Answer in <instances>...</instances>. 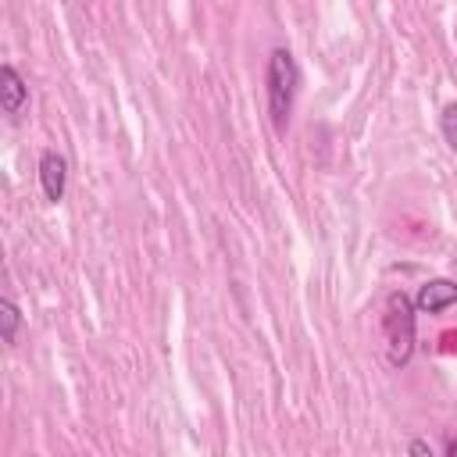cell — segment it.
I'll list each match as a JSON object with an SVG mask.
<instances>
[{
	"mask_svg": "<svg viewBox=\"0 0 457 457\" xmlns=\"http://www.w3.org/2000/svg\"><path fill=\"white\" fill-rule=\"evenodd\" d=\"M407 457H436V453H432V446H428L425 439H411V446H407Z\"/></svg>",
	"mask_w": 457,
	"mask_h": 457,
	"instance_id": "obj_8",
	"label": "cell"
},
{
	"mask_svg": "<svg viewBox=\"0 0 457 457\" xmlns=\"http://www.w3.org/2000/svg\"><path fill=\"white\" fill-rule=\"evenodd\" d=\"M296 86H300V68H296L293 54L286 46L271 50V57H268V114H271L275 132H282L289 125Z\"/></svg>",
	"mask_w": 457,
	"mask_h": 457,
	"instance_id": "obj_1",
	"label": "cell"
},
{
	"mask_svg": "<svg viewBox=\"0 0 457 457\" xmlns=\"http://www.w3.org/2000/svg\"><path fill=\"white\" fill-rule=\"evenodd\" d=\"M439 129H443V139H446V146H450V150H457V104H446V107H443Z\"/></svg>",
	"mask_w": 457,
	"mask_h": 457,
	"instance_id": "obj_7",
	"label": "cell"
},
{
	"mask_svg": "<svg viewBox=\"0 0 457 457\" xmlns=\"http://www.w3.org/2000/svg\"><path fill=\"white\" fill-rule=\"evenodd\" d=\"M18 328H21V311L11 296H0V332H4V343L14 346L18 343Z\"/></svg>",
	"mask_w": 457,
	"mask_h": 457,
	"instance_id": "obj_6",
	"label": "cell"
},
{
	"mask_svg": "<svg viewBox=\"0 0 457 457\" xmlns=\"http://www.w3.org/2000/svg\"><path fill=\"white\" fill-rule=\"evenodd\" d=\"M25 100H29V86L18 75V68L14 64H0V107H4V114L14 118L25 107Z\"/></svg>",
	"mask_w": 457,
	"mask_h": 457,
	"instance_id": "obj_4",
	"label": "cell"
},
{
	"mask_svg": "<svg viewBox=\"0 0 457 457\" xmlns=\"http://www.w3.org/2000/svg\"><path fill=\"white\" fill-rule=\"evenodd\" d=\"M418 311H428V314H439V311H446L450 303H457V282H450V278H432V282H425L421 289H418Z\"/></svg>",
	"mask_w": 457,
	"mask_h": 457,
	"instance_id": "obj_5",
	"label": "cell"
},
{
	"mask_svg": "<svg viewBox=\"0 0 457 457\" xmlns=\"http://www.w3.org/2000/svg\"><path fill=\"white\" fill-rule=\"evenodd\" d=\"M382 328H386V346H389V364L393 368H403L414 353V303L403 296V293H393L386 300V318H382Z\"/></svg>",
	"mask_w": 457,
	"mask_h": 457,
	"instance_id": "obj_2",
	"label": "cell"
},
{
	"mask_svg": "<svg viewBox=\"0 0 457 457\" xmlns=\"http://www.w3.org/2000/svg\"><path fill=\"white\" fill-rule=\"evenodd\" d=\"M39 186H43V196L50 204H61L64 200V189H68V161L57 150H43L39 154Z\"/></svg>",
	"mask_w": 457,
	"mask_h": 457,
	"instance_id": "obj_3",
	"label": "cell"
},
{
	"mask_svg": "<svg viewBox=\"0 0 457 457\" xmlns=\"http://www.w3.org/2000/svg\"><path fill=\"white\" fill-rule=\"evenodd\" d=\"M446 457H457V439H450V446H446Z\"/></svg>",
	"mask_w": 457,
	"mask_h": 457,
	"instance_id": "obj_9",
	"label": "cell"
}]
</instances>
